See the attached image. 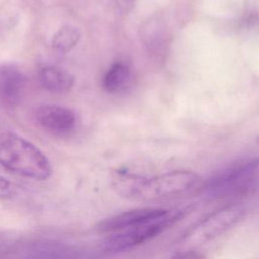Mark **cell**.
<instances>
[{"label":"cell","mask_w":259,"mask_h":259,"mask_svg":"<svg viewBox=\"0 0 259 259\" xmlns=\"http://www.w3.org/2000/svg\"><path fill=\"white\" fill-rule=\"evenodd\" d=\"M126 1H134V0H126Z\"/></svg>","instance_id":"16"},{"label":"cell","mask_w":259,"mask_h":259,"mask_svg":"<svg viewBox=\"0 0 259 259\" xmlns=\"http://www.w3.org/2000/svg\"><path fill=\"white\" fill-rule=\"evenodd\" d=\"M170 208L142 207L123 211L106 218L97 224V230L101 233L110 234L147 224L165 215Z\"/></svg>","instance_id":"7"},{"label":"cell","mask_w":259,"mask_h":259,"mask_svg":"<svg viewBox=\"0 0 259 259\" xmlns=\"http://www.w3.org/2000/svg\"><path fill=\"white\" fill-rule=\"evenodd\" d=\"M189 207H176L158 220L153 222L110 233L102 241L103 251L109 254H117L135 249L145 243L150 242L167 229L180 221L189 211Z\"/></svg>","instance_id":"4"},{"label":"cell","mask_w":259,"mask_h":259,"mask_svg":"<svg viewBox=\"0 0 259 259\" xmlns=\"http://www.w3.org/2000/svg\"><path fill=\"white\" fill-rule=\"evenodd\" d=\"M246 208L241 203L226 205L201 219L182 235L181 240L188 245L207 243L238 225L244 218Z\"/></svg>","instance_id":"5"},{"label":"cell","mask_w":259,"mask_h":259,"mask_svg":"<svg viewBox=\"0 0 259 259\" xmlns=\"http://www.w3.org/2000/svg\"><path fill=\"white\" fill-rule=\"evenodd\" d=\"M26 86L24 74L13 65L0 67V101L13 107L20 101Z\"/></svg>","instance_id":"9"},{"label":"cell","mask_w":259,"mask_h":259,"mask_svg":"<svg viewBox=\"0 0 259 259\" xmlns=\"http://www.w3.org/2000/svg\"><path fill=\"white\" fill-rule=\"evenodd\" d=\"M111 184L126 199L156 201L191 192L200 186V177L189 170H174L151 177L117 170L112 173Z\"/></svg>","instance_id":"1"},{"label":"cell","mask_w":259,"mask_h":259,"mask_svg":"<svg viewBox=\"0 0 259 259\" xmlns=\"http://www.w3.org/2000/svg\"><path fill=\"white\" fill-rule=\"evenodd\" d=\"M81 38V31L73 25L61 27L53 36L52 47L56 52L66 54L76 47Z\"/></svg>","instance_id":"12"},{"label":"cell","mask_w":259,"mask_h":259,"mask_svg":"<svg viewBox=\"0 0 259 259\" xmlns=\"http://www.w3.org/2000/svg\"><path fill=\"white\" fill-rule=\"evenodd\" d=\"M171 259H206V257L199 251L194 249L182 250L176 252Z\"/></svg>","instance_id":"14"},{"label":"cell","mask_w":259,"mask_h":259,"mask_svg":"<svg viewBox=\"0 0 259 259\" xmlns=\"http://www.w3.org/2000/svg\"><path fill=\"white\" fill-rule=\"evenodd\" d=\"M35 118L38 124L47 132L56 135H66L76 125V116L67 107L45 104L37 108Z\"/></svg>","instance_id":"8"},{"label":"cell","mask_w":259,"mask_h":259,"mask_svg":"<svg viewBox=\"0 0 259 259\" xmlns=\"http://www.w3.org/2000/svg\"><path fill=\"white\" fill-rule=\"evenodd\" d=\"M18 245V238L11 231H0V258L6 257Z\"/></svg>","instance_id":"13"},{"label":"cell","mask_w":259,"mask_h":259,"mask_svg":"<svg viewBox=\"0 0 259 259\" xmlns=\"http://www.w3.org/2000/svg\"><path fill=\"white\" fill-rule=\"evenodd\" d=\"M15 186L12 182L4 177L0 176V199H5L11 197L14 193Z\"/></svg>","instance_id":"15"},{"label":"cell","mask_w":259,"mask_h":259,"mask_svg":"<svg viewBox=\"0 0 259 259\" xmlns=\"http://www.w3.org/2000/svg\"><path fill=\"white\" fill-rule=\"evenodd\" d=\"M102 85L109 93H124L134 85V73L126 64L114 63L104 74Z\"/></svg>","instance_id":"10"},{"label":"cell","mask_w":259,"mask_h":259,"mask_svg":"<svg viewBox=\"0 0 259 259\" xmlns=\"http://www.w3.org/2000/svg\"><path fill=\"white\" fill-rule=\"evenodd\" d=\"M0 165L10 172L34 180H46L52 174V166L46 155L15 134H8L0 140Z\"/></svg>","instance_id":"2"},{"label":"cell","mask_w":259,"mask_h":259,"mask_svg":"<svg viewBox=\"0 0 259 259\" xmlns=\"http://www.w3.org/2000/svg\"><path fill=\"white\" fill-rule=\"evenodd\" d=\"M257 160L237 163L210 177L201 186L203 195L224 199L252 193L257 189Z\"/></svg>","instance_id":"3"},{"label":"cell","mask_w":259,"mask_h":259,"mask_svg":"<svg viewBox=\"0 0 259 259\" xmlns=\"http://www.w3.org/2000/svg\"><path fill=\"white\" fill-rule=\"evenodd\" d=\"M38 81L46 90L51 92H66L74 84V78L69 72L55 66L41 68L38 72Z\"/></svg>","instance_id":"11"},{"label":"cell","mask_w":259,"mask_h":259,"mask_svg":"<svg viewBox=\"0 0 259 259\" xmlns=\"http://www.w3.org/2000/svg\"><path fill=\"white\" fill-rule=\"evenodd\" d=\"M8 255L10 259H79L80 252L67 243L40 240L20 248L17 245Z\"/></svg>","instance_id":"6"}]
</instances>
